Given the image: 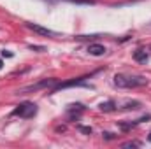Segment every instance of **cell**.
Listing matches in <instances>:
<instances>
[{
  "instance_id": "6da1fadb",
  "label": "cell",
  "mask_w": 151,
  "mask_h": 149,
  "mask_svg": "<svg viewBox=\"0 0 151 149\" xmlns=\"http://www.w3.org/2000/svg\"><path fill=\"white\" fill-rule=\"evenodd\" d=\"M150 81L144 75H123V74H116L114 75V84L118 88H141L146 86Z\"/></svg>"
},
{
  "instance_id": "7a4b0ae2",
  "label": "cell",
  "mask_w": 151,
  "mask_h": 149,
  "mask_svg": "<svg viewBox=\"0 0 151 149\" xmlns=\"http://www.w3.org/2000/svg\"><path fill=\"white\" fill-rule=\"evenodd\" d=\"M93 74H97V72H93ZM93 74L83 75V77H76V79L65 81V82H56V84H55L53 88H49V90H51V93H55V91H58V90H65V88H72V86H86V88H91V86L86 82V79H90Z\"/></svg>"
},
{
  "instance_id": "3957f363",
  "label": "cell",
  "mask_w": 151,
  "mask_h": 149,
  "mask_svg": "<svg viewBox=\"0 0 151 149\" xmlns=\"http://www.w3.org/2000/svg\"><path fill=\"white\" fill-rule=\"evenodd\" d=\"M56 82H58V79H55V77H51V79H44V81H40V82H37V84H30V86L19 88V90L16 91V95H27V93L39 91V90H42V88H53Z\"/></svg>"
},
{
  "instance_id": "277c9868",
  "label": "cell",
  "mask_w": 151,
  "mask_h": 149,
  "mask_svg": "<svg viewBox=\"0 0 151 149\" xmlns=\"http://www.w3.org/2000/svg\"><path fill=\"white\" fill-rule=\"evenodd\" d=\"M14 116H19V117H25V119H28V117H34L35 114H37V105L34 104V102H23V104H19L14 111H12Z\"/></svg>"
},
{
  "instance_id": "5b68a950",
  "label": "cell",
  "mask_w": 151,
  "mask_h": 149,
  "mask_svg": "<svg viewBox=\"0 0 151 149\" xmlns=\"http://www.w3.org/2000/svg\"><path fill=\"white\" fill-rule=\"evenodd\" d=\"M25 27H27L28 30L39 34V35H46V37H56V35H58L56 32H53V30H49V28H44V27H40V25H35V23H25Z\"/></svg>"
},
{
  "instance_id": "8992f818",
  "label": "cell",
  "mask_w": 151,
  "mask_h": 149,
  "mask_svg": "<svg viewBox=\"0 0 151 149\" xmlns=\"http://www.w3.org/2000/svg\"><path fill=\"white\" fill-rule=\"evenodd\" d=\"M88 53L93 54V56H104V54L107 53V49H106V46H102V44L91 42V44H88Z\"/></svg>"
},
{
  "instance_id": "52a82bcc",
  "label": "cell",
  "mask_w": 151,
  "mask_h": 149,
  "mask_svg": "<svg viewBox=\"0 0 151 149\" xmlns=\"http://www.w3.org/2000/svg\"><path fill=\"white\" fill-rule=\"evenodd\" d=\"M134 60H135V62H139V63H146V62L150 60V56H148V53H146V51L137 49V51L134 53Z\"/></svg>"
},
{
  "instance_id": "ba28073f",
  "label": "cell",
  "mask_w": 151,
  "mask_h": 149,
  "mask_svg": "<svg viewBox=\"0 0 151 149\" xmlns=\"http://www.w3.org/2000/svg\"><path fill=\"white\" fill-rule=\"evenodd\" d=\"M100 111H102V112H113V111H116V102H114V100L102 102V104H100Z\"/></svg>"
},
{
  "instance_id": "9c48e42d",
  "label": "cell",
  "mask_w": 151,
  "mask_h": 149,
  "mask_svg": "<svg viewBox=\"0 0 151 149\" xmlns=\"http://www.w3.org/2000/svg\"><path fill=\"white\" fill-rule=\"evenodd\" d=\"M141 105H142L141 102H137V100H132V102H127L123 109H127V111H130V109H132V111H135V109H141Z\"/></svg>"
},
{
  "instance_id": "30bf717a",
  "label": "cell",
  "mask_w": 151,
  "mask_h": 149,
  "mask_svg": "<svg viewBox=\"0 0 151 149\" xmlns=\"http://www.w3.org/2000/svg\"><path fill=\"white\" fill-rule=\"evenodd\" d=\"M77 130H79V132H83V133H86V135H91V133H93L91 126H81V125H77Z\"/></svg>"
},
{
  "instance_id": "8fae6325",
  "label": "cell",
  "mask_w": 151,
  "mask_h": 149,
  "mask_svg": "<svg viewBox=\"0 0 151 149\" xmlns=\"http://www.w3.org/2000/svg\"><path fill=\"white\" fill-rule=\"evenodd\" d=\"M100 35H77L76 40H95V39H99Z\"/></svg>"
},
{
  "instance_id": "7c38bea8",
  "label": "cell",
  "mask_w": 151,
  "mask_h": 149,
  "mask_svg": "<svg viewBox=\"0 0 151 149\" xmlns=\"http://www.w3.org/2000/svg\"><path fill=\"white\" fill-rule=\"evenodd\" d=\"M67 2H72V4H83V5H93L95 0H67Z\"/></svg>"
},
{
  "instance_id": "4fadbf2b",
  "label": "cell",
  "mask_w": 151,
  "mask_h": 149,
  "mask_svg": "<svg viewBox=\"0 0 151 149\" xmlns=\"http://www.w3.org/2000/svg\"><path fill=\"white\" fill-rule=\"evenodd\" d=\"M142 144L141 142H137V140H130V142H125L123 144V148H141Z\"/></svg>"
},
{
  "instance_id": "5bb4252c",
  "label": "cell",
  "mask_w": 151,
  "mask_h": 149,
  "mask_svg": "<svg viewBox=\"0 0 151 149\" xmlns=\"http://www.w3.org/2000/svg\"><path fill=\"white\" fill-rule=\"evenodd\" d=\"M28 47H30L32 51H46V47H44V46H34V44H30Z\"/></svg>"
},
{
  "instance_id": "9a60e30c",
  "label": "cell",
  "mask_w": 151,
  "mask_h": 149,
  "mask_svg": "<svg viewBox=\"0 0 151 149\" xmlns=\"http://www.w3.org/2000/svg\"><path fill=\"white\" fill-rule=\"evenodd\" d=\"M104 135V139H107V140H113V139H116L114 137V133H109V132H106V133H102Z\"/></svg>"
},
{
  "instance_id": "2e32d148",
  "label": "cell",
  "mask_w": 151,
  "mask_h": 149,
  "mask_svg": "<svg viewBox=\"0 0 151 149\" xmlns=\"http://www.w3.org/2000/svg\"><path fill=\"white\" fill-rule=\"evenodd\" d=\"M2 56H4V58H12V53H9V51H2Z\"/></svg>"
},
{
  "instance_id": "e0dca14e",
  "label": "cell",
  "mask_w": 151,
  "mask_h": 149,
  "mask_svg": "<svg viewBox=\"0 0 151 149\" xmlns=\"http://www.w3.org/2000/svg\"><path fill=\"white\" fill-rule=\"evenodd\" d=\"M2 65H4V62H2V58H0V69H2Z\"/></svg>"
},
{
  "instance_id": "ac0fdd59",
  "label": "cell",
  "mask_w": 151,
  "mask_h": 149,
  "mask_svg": "<svg viewBox=\"0 0 151 149\" xmlns=\"http://www.w3.org/2000/svg\"><path fill=\"white\" fill-rule=\"evenodd\" d=\"M148 140H150V142H151V132H150V135H148Z\"/></svg>"
}]
</instances>
